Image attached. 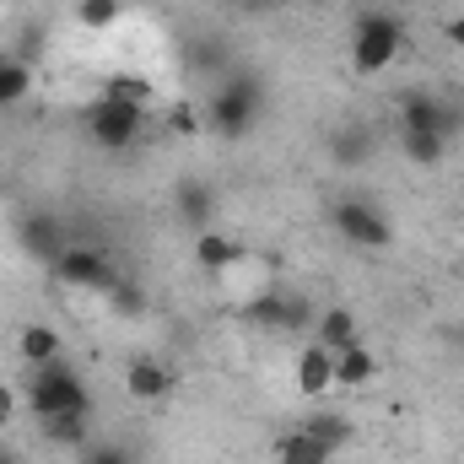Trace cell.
<instances>
[{
  "mask_svg": "<svg viewBox=\"0 0 464 464\" xmlns=\"http://www.w3.org/2000/svg\"><path fill=\"white\" fill-rule=\"evenodd\" d=\"M173 211H179V222L189 232H206L211 227V211H217V195H211L200 179H184L179 195H173Z\"/></svg>",
  "mask_w": 464,
  "mask_h": 464,
  "instance_id": "14",
  "label": "cell"
},
{
  "mask_svg": "<svg viewBox=\"0 0 464 464\" xmlns=\"http://www.w3.org/2000/svg\"><path fill=\"white\" fill-rule=\"evenodd\" d=\"M459 341H464V335H459Z\"/></svg>",
  "mask_w": 464,
  "mask_h": 464,
  "instance_id": "32",
  "label": "cell"
},
{
  "mask_svg": "<svg viewBox=\"0 0 464 464\" xmlns=\"http://www.w3.org/2000/svg\"><path fill=\"white\" fill-rule=\"evenodd\" d=\"M103 92L119 98V103H135V109H151V98H157V87H151L146 76H109Z\"/></svg>",
  "mask_w": 464,
  "mask_h": 464,
  "instance_id": "24",
  "label": "cell"
},
{
  "mask_svg": "<svg viewBox=\"0 0 464 464\" xmlns=\"http://www.w3.org/2000/svg\"><path fill=\"white\" fill-rule=\"evenodd\" d=\"M168 130H173L179 140H195V135L206 130V114L189 109V103H173V109H168Z\"/></svg>",
  "mask_w": 464,
  "mask_h": 464,
  "instance_id": "26",
  "label": "cell"
},
{
  "mask_svg": "<svg viewBox=\"0 0 464 464\" xmlns=\"http://www.w3.org/2000/svg\"><path fill=\"white\" fill-rule=\"evenodd\" d=\"M454 464H459V459H454Z\"/></svg>",
  "mask_w": 464,
  "mask_h": 464,
  "instance_id": "31",
  "label": "cell"
},
{
  "mask_svg": "<svg viewBox=\"0 0 464 464\" xmlns=\"http://www.w3.org/2000/svg\"><path fill=\"white\" fill-rule=\"evenodd\" d=\"M11 416H16V389H11V383L0 378V427H5Z\"/></svg>",
  "mask_w": 464,
  "mask_h": 464,
  "instance_id": "28",
  "label": "cell"
},
{
  "mask_svg": "<svg viewBox=\"0 0 464 464\" xmlns=\"http://www.w3.org/2000/svg\"><path fill=\"white\" fill-rule=\"evenodd\" d=\"M443 38H449L454 49H464V16H449V22H443Z\"/></svg>",
  "mask_w": 464,
  "mask_h": 464,
  "instance_id": "29",
  "label": "cell"
},
{
  "mask_svg": "<svg viewBox=\"0 0 464 464\" xmlns=\"http://www.w3.org/2000/svg\"><path fill=\"white\" fill-rule=\"evenodd\" d=\"M119 16H124V0H76V22L87 33H109Z\"/></svg>",
  "mask_w": 464,
  "mask_h": 464,
  "instance_id": "21",
  "label": "cell"
},
{
  "mask_svg": "<svg viewBox=\"0 0 464 464\" xmlns=\"http://www.w3.org/2000/svg\"><path fill=\"white\" fill-rule=\"evenodd\" d=\"M378 378V356L362 346H346V351H335V389H367Z\"/></svg>",
  "mask_w": 464,
  "mask_h": 464,
  "instance_id": "16",
  "label": "cell"
},
{
  "mask_svg": "<svg viewBox=\"0 0 464 464\" xmlns=\"http://www.w3.org/2000/svg\"><path fill=\"white\" fill-rule=\"evenodd\" d=\"M60 356H65V341H60L54 324L27 319V324L16 330V362H27V367H49V362H60Z\"/></svg>",
  "mask_w": 464,
  "mask_h": 464,
  "instance_id": "13",
  "label": "cell"
},
{
  "mask_svg": "<svg viewBox=\"0 0 464 464\" xmlns=\"http://www.w3.org/2000/svg\"><path fill=\"white\" fill-rule=\"evenodd\" d=\"M303 427H308V432H314V438H319V443H324L330 454H335V449H346V443H351V421L341 416V411H330L324 400H319V411H314V416H308Z\"/></svg>",
  "mask_w": 464,
  "mask_h": 464,
  "instance_id": "18",
  "label": "cell"
},
{
  "mask_svg": "<svg viewBox=\"0 0 464 464\" xmlns=\"http://www.w3.org/2000/svg\"><path fill=\"white\" fill-rule=\"evenodd\" d=\"M103 303H109V314H119V319H135V314H146V292L124 276L114 292H103Z\"/></svg>",
  "mask_w": 464,
  "mask_h": 464,
  "instance_id": "25",
  "label": "cell"
},
{
  "mask_svg": "<svg viewBox=\"0 0 464 464\" xmlns=\"http://www.w3.org/2000/svg\"><path fill=\"white\" fill-rule=\"evenodd\" d=\"M400 151H405V162H416V168H438V162H449V135H421V130H411V135H400Z\"/></svg>",
  "mask_w": 464,
  "mask_h": 464,
  "instance_id": "19",
  "label": "cell"
},
{
  "mask_svg": "<svg viewBox=\"0 0 464 464\" xmlns=\"http://www.w3.org/2000/svg\"><path fill=\"white\" fill-rule=\"evenodd\" d=\"M400 49H405V22L400 16H389V11H362L356 16V27H351V65L362 76L389 71L400 60Z\"/></svg>",
  "mask_w": 464,
  "mask_h": 464,
  "instance_id": "2",
  "label": "cell"
},
{
  "mask_svg": "<svg viewBox=\"0 0 464 464\" xmlns=\"http://www.w3.org/2000/svg\"><path fill=\"white\" fill-rule=\"evenodd\" d=\"M49 270H54L60 286H76V292H114L119 281H124L114 270V259L103 248H87V243H71Z\"/></svg>",
  "mask_w": 464,
  "mask_h": 464,
  "instance_id": "5",
  "label": "cell"
},
{
  "mask_svg": "<svg viewBox=\"0 0 464 464\" xmlns=\"http://www.w3.org/2000/svg\"><path fill=\"white\" fill-rule=\"evenodd\" d=\"M394 5H400V11H411V5H421V0H394Z\"/></svg>",
  "mask_w": 464,
  "mask_h": 464,
  "instance_id": "30",
  "label": "cell"
},
{
  "mask_svg": "<svg viewBox=\"0 0 464 464\" xmlns=\"http://www.w3.org/2000/svg\"><path fill=\"white\" fill-rule=\"evenodd\" d=\"M259 109H265V92H259V82H254V76H243V71H232L227 82L217 87V98L206 103V124H211L222 140H243V135L254 130Z\"/></svg>",
  "mask_w": 464,
  "mask_h": 464,
  "instance_id": "3",
  "label": "cell"
},
{
  "mask_svg": "<svg viewBox=\"0 0 464 464\" xmlns=\"http://www.w3.org/2000/svg\"><path fill=\"white\" fill-rule=\"evenodd\" d=\"M140 124H146V109L119 103V98H109V92L87 109V130H92V140H98L103 151H124V146H135Z\"/></svg>",
  "mask_w": 464,
  "mask_h": 464,
  "instance_id": "6",
  "label": "cell"
},
{
  "mask_svg": "<svg viewBox=\"0 0 464 464\" xmlns=\"http://www.w3.org/2000/svg\"><path fill=\"white\" fill-rule=\"evenodd\" d=\"M276 464H330V449L308 427H292L276 438Z\"/></svg>",
  "mask_w": 464,
  "mask_h": 464,
  "instance_id": "17",
  "label": "cell"
},
{
  "mask_svg": "<svg viewBox=\"0 0 464 464\" xmlns=\"http://www.w3.org/2000/svg\"><path fill=\"white\" fill-rule=\"evenodd\" d=\"M411 130H421V135H449V140H454L459 109H449V98H432V92H405V98H400V135H411Z\"/></svg>",
  "mask_w": 464,
  "mask_h": 464,
  "instance_id": "7",
  "label": "cell"
},
{
  "mask_svg": "<svg viewBox=\"0 0 464 464\" xmlns=\"http://www.w3.org/2000/svg\"><path fill=\"white\" fill-rule=\"evenodd\" d=\"M16 243H22L38 265H54V259L71 248L65 222H60L54 211H27V217H16Z\"/></svg>",
  "mask_w": 464,
  "mask_h": 464,
  "instance_id": "8",
  "label": "cell"
},
{
  "mask_svg": "<svg viewBox=\"0 0 464 464\" xmlns=\"http://www.w3.org/2000/svg\"><path fill=\"white\" fill-rule=\"evenodd\" d=\"M314 341L324 351H346L362 341V324H356V314L351 308H324L319 319H314Z\"/></svg>",
  "mask_w": 464,
  "mask_h": 464,
  "instance_id": "15",
  "label": "cell"
},
{
  "mask_svg": "<svg viewBox=\"0 0 464 464\" xmlns=\"http://www.w3.org/2000/svg\"><path fill=\"white\" fill-rule=\"evenodd\" d=\"M82 464H135V454L119 449V443H87L82 449Z\"/></svg>",
  "mask_w": 464,
  "mask_h": 464,
  "instance_id": "27",
  "label": "cell"
},
{
  "mask_svg": "<svg viewBox=\"0 0 464 464\" xmlns=\"http://www.w3.org/2000/svg\"><path fill=\"white\" fill-rule=\"evenodd\" d=\"M330 389H335V351H324L319 341H308V346L297 351V394L319 405Z\"/></svg>",
  "mask_w": 464,
  "mask_h": 464,
  "instance_id": "11",
  "label": "cell"
},
{
  "mask_svg": "<svg viewBox=\"0 0 464 464\" xmlns=\"http://www.w3.org/2000/svg\"><path fill=\"white\" fill-rule=\"evenodd\" d=\"M330 222L335 232L346 237L351 248H389L394 243V222L372 206V200H362V195H346V200H335V211H330Z\"/></svg>",
  "mask_w": 464,
  "mask_h": 464,
  "instance_id": "4",
  "label": "cell"
},
{
  "mask_svg": "<svg viewBox=\"0 0 464 464\" xmlns=\"http://www.w3.org/2000/svg\"><path fill=\"white\" fill-rule=\"evenodd\" d=\"M27 87H33V76H27V60H11V54H0V109H16V103L27 98Z\"/></svg>",
  "mask_w": 464,
  "mask_h": 464,
  "instance_id": "20",
  "label": "cell"
},
{
  "mask_svg": "<svg viewBox=\"0 0 464 464\" xmlns=\"http://www.w3.org/2000/svg\"><path fill=\"white\" fill-rule=\"evenodd\" d=\"M27 411L38 421H49V416H92V389L60 356L49 367H33V378H27Z\"/></svg>",
  "mask_w": 464,
  "mask_h": 464,
  "instance_id": "1",
  "label": "cell"
},
{
  "mask_svg": "<svg viewBox=\"0 0 464 464\" xmlns=\"http://www.w3.org/2000/svg\"><path fill=\"white\" fill-rule=\"evenodd\" d=\"M367 157H372V130H356V124H351V130L335 135V162H341V168H356V162H367Z\"/></svg>",
  "mask_w": 464,
  "mask_h": 464,
  "instance_id": "23",
  "label": "cell"
},
{
  "mask_svg": "<svg viewBox=\"0 0 464 464\" xmlns=\"http://www.w3.org/2000/svg\"><path fill=\"white\" fill-rule=\"evenodd\" d=\"M254 324H270V330H308L319 319V308L308 297H292V292H265L254 308H248Z\"/></svg>",
  "mask_w": 464,
  "mask_h": 464,
  "instance_id": "9",
  "label": "cell"
},
{
  "mask_svg": "<svg viewBox=\"0 0 464 464\" xmlns=\"http://www.w3.org/2000/svg\"><path fill=\"white\" fill-rule=\"evenodd\" d=\"M124 394H130L135 405H162V400L173 394V367L157 362V356H135V362L124 367Z\"/></svg>",
  "mask_w": 464,
  "mask_h": 464,
  "instance_id": "10",
  "label": "cell"
},
{
  "mask_svg": "<svg viewBox=\"0 0 464 464\" xmlns=\"http://www.w3.org/2000/svg\"><path fill=\"white\" fill-rule=\"evenodd\" d=\"M44 438L60 443V449H87V443H92V438H87V416H49V421H44Z\"/></svg>",
  "mask_w": 464,
  "mask_h": 464,
  "instance_id": "22",
  "label": "cell"
},
{
  "mask_svg": "<svg viewBox=\"0 0 464 464\" xmlns=\"http://www.w3.org/2000/svg\"><path fill=\"white\" fill-rule=\"evenodd\" d=\"M189 259H195V270H206V276H227L232 265L243 259V243L222 227H206V232H195Z\"/></svg>",
  "mask_w": 464,
  "mask_h": 464,
  "instance_id": "12",
  "label": "cell"
}]
</instances>
